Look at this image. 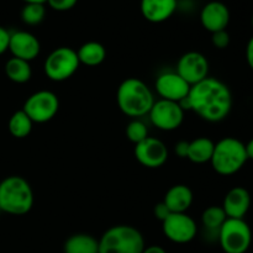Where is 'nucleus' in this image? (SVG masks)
Listing matches in <instances>:
<instances>
[{"instance_id": "423d86ee", "label": "nucleus", "mask_w": 253, "mask_h": 253, "mask_svg": "<svg viewBox=\"0 0 253 253\" xmlns=\"http://www.w3.org/2000/svg\"><path fill=\"white\" fill-rule=\"evenodd\" d=\"M219 244L225 253H246L252 242V231L244 219H229L219 230Z\"/></svg>"}, {"instance_id": "6e6552de", "label": "nucleus", "mask_w": 253, "mask_h": 253, "mask_svg": "<svg viewBox=\"0 0 253 253\" xmlns=\"http://www.w3.org/2000/svg\"><path fill=\"white\" fill-rule=\"evenodd\" d=\"M58 109L59 99L53 91L40 90L27 98L22 110L27 114L34 124H44L57 115Z\"/></svg>"}, {"instance_id": "4be33fe9", "label": "nucleus", "mask_w": 253, "mask_h": 253, "mask_svg": "<svg viewBox=\"0 0 253 253\" xmlns=\"http://www.w3.org/2000/svg\"><path fill=\"white\" fill-rule=\"evenodd\" d=\"M5 74L14 83L24 84L31 79L32 69L30 62L12 57L5 64Z\"/></svg>"}, {"instance_id": "a878e982", "label": "nucleus", "mask_w": 253, "mask_h": 253, "mask_svg": "<svg viewBox=\"0 0 253 253\" xmlns=\"http://www.w3.org/2000/svg\"><path fill=\"white\" fill-rule=\"evenodd\" d=\"M126 137L132 143L142 142L143 140L148 137V128L146 124H143L140 120H132L127 126H126Z\"/></svg>"}, {"instance_id": "7c9ffc66", "label": "nucleus", "mask_w": 253, "mask_h": 253, "mask_svg": "<svg viewBox=\"0 0 253 253\" xmlns=\"http://www.w3.org/2000/svg\"><path fill=\"white\" fill-rule=\"evenodd\" d=\"M188 148H189V142H188V141H179L174 147L175 155L179 158H187Z\"/></svg>"}, {"instance_id": "393cba45", "label": "nucleus", "mask_w": 253, "mask_h": 253, "mask_svg": "<svg viewBox=\"0 0 253 253\" xmlns=\"http://www.w3.org/2000/svg\"><path fill=\"white\" fill-rule=\"evenodd\" d=\"M46 16L44 4H26L21 10L22 21L30 26H36L41 24Z\"/></svg>"}, {"instance_id": "c756f323", "label": "nucleus", "mask_w": 253, "mask_h": 253, "mask_svg": "<svg viewBox=\"0 0 253 253\" xmlns=\"http://www.w3.org/2000/svg\"><path fill=\"white\" fill-rule=\"evenodd\" d=\"M10 32L2 26H0V54L5 53L9 49Z\"/></svg>"}, {"instance_id": "a211bd4d", "label": "nucleus", "mask_w": 253, "mask_h": 253, "mask_svg": "<svg viewBox=\"0 0 253 253\" xmlns=\"http://www.w3.org/2000/svg\"><path fill=\"white\" fill-rule=\"evenodd\" d=\"M194 195L192 189L185 184H175L167 190L163 203L170 212H187L192 207Z\"/></svg>"}, {"instance_id": "bb28decb", "label": "nucleus", "mask_w": 253, "mask_h": 253, "mask_svg": "<svg viewBox=\"0 0 253 253\" xmlns=\"http://www.w3.org/2000/svg\"><path fill=\"white\" fill-rule=\"evenodd\" d=\"M211 42L216 48L225 49L230 44V35L227 34L226 30L217 31L211 34Z\"/></svg>"}, {"instance_id": "aec40b11", "label": "nucleus", "mask_w": 253, "mask_h": 253, "mask_svg": "<svg viewBox=\"0 0 253 253\" xmlns=\"http://www.w3.org/2000/svg\"><path fill=\"white\" fill-rule=\"evenodd\" d=\"M79 63L88 67H96L103 63L106 58V48L96 41L85 42L77 51Z\"/></svg>"}, {"instance_id": "b1692460", "label": "nucleus", "mask_w": 253, "mask_h": 253, "mask_svg": "<svg viewBox=\"0 0 253 253\" xmlns=\"http://www.w3.org/2000/svg\"><path fill=\"white\" fill-rule=\"evenodd\" d=\"M227 216L222 207H209L202 214V222L205 230L209 232H215L219 236V230L226 221Z\"/></svg>"}, {"instance_id": "7ed1b4c3", "label": "nucleus", "mask_w": 253, "mask_h": 253, "mask_svg": "<svg viewBox=\"0 0 253 253\" xmlns=\"http://www.w3.org/2000/svg\"><path fill=\"white\" fill-rule=\"evenodd\" d=\"M34 207V192L25 178L10 175L0 182V211L25 215Z\"/></svg>"}, {"instance_id": "c9c22d12", "label": "nucleus", "mask_w": 253, "mask_h": 253, "mask_svg": "<svg viewBox=\"0 0 253 253\" xmlns=\"http://www.w3.org/2000/svg\"><path fill=\"white\" fill-rule=\"evenodd\" d=\"M252 27H253V16H252Z\"/></svg>"}, {"instance_id": "f704fd0d", "label": "nucleus", "mask_w": 253, "mask_h": 253, "mask_svg": "<svg viewBox=\"0 0 253 253\" xmlns=\"http://www.w3.org/2000/svg\"><path fill=\"white\" fill-rule=\"evenodd\" d=\"M26 4H44L47 2V0H24Z\"/></svg>"}, {"instance_id": "ddd939ff", "label": "nucleus", "mask_w": 253, "mask_h": 253, "mask_svg": "<svg viewBox=\"0 0 253 253\" xmlns=\"http://www.w3.org/2000/svg\"><path fill=\"white\" fill-rule=\"evenodd\" d=\"M156 91L161 99L179 103L189 94L190 85L177 73V72H165L156 79Z\"/></svg>"}, {"instance_id": "473e14b6", "label": "nucleus", "mask_w": 253, "mask_h": 253, "mask_svg": "<svg viewBox=\"0 0 253 253\" xmlns=\"http://www.w3.org/2000/svg\"><path fill=\"white\" fill-rule=\"evenodd\" d=\"M142 253H167L163 247L157 246V245H153V246H148L143 249Z\"/></svg>"}, {"instance_id": "39448f33", "label": "nucleus", "mask_w": 253, "mask_h": 253, "mask_svg": "<svg viewBox=\"0 0 253 253\" xmlns=\"http://www.w3.org/2000/svg\"><path fill=\"white\" fill-rule=\"evenodd\" d=\"M246 146L235 137H225L215 143L210 163L220 175H232L242 169L247 162Z\"/></svg>"}, {"instance_id": "72a5a7b5", "label": "nucleus", "mask_w": 253, "mask_h": 253, "mask_svg": "<svg viewBox=\"0 0 253 253\" xmlns=\"http://www.w3.org/2000/svg\"><path fill=\"white\" fill-rule=\"evenodd\" d=\"M246 146V153H247V158L249 160H252L253 161V138L251 141H250Z\"/></svg>"}, {"instance_id": "cd10ccee", "label": "nucleus", "mask_w": 253, "mask_h": 253, "mask_svg": "<svg viewBox=\"0 0 253 253\" xmlns=\"http://www.w3.org/2000/svg\"><path fill=\"white\" fill-rule=\"evenodd\" d=\"M78 0H47V4L56 11H67L76 6Z\"/></svg>"}, {"instance_id": "f8f14e48", "label": "nucleus", "mask_w": 253, "mask_h": 253, "mask_svg": "<svg viewBox=\"0 0 253 253\" xmlns=\"http://www.w3.org/2000/svg\"><path fill=\"white\" fill-rule=\"evenodd\" d=\"M135 157L141 166L155 169L167 162L168 148L161 140L148 136L142 142L135 145Z\"/></svg>"}, {"instance_id": "dca6fc26", "label": "nucleus", "mask_w": 253, "mask_h": 253, "mask_svg": "<svg viewBox=\"0 0 253 253\" xmlns=\"http://www.w3.org/2000/svg\"><path fill=\"white\" fill-rule=\"evenodd\" d=\"M251 208V195L244 187H235L225 195L222 209L229 219H244Z\"/></svg>"}, {"instance_id": "5701e85b", "label": "nucleus", "mask_w": 253, "mask_h": 253, "mask_svg": "<svg viewBox=\"0 0 253 253\" xmlns=\"http://www.w3.org/2000/svg\"><path fill=\"white\" fill-rule=\"evenodd\" d=\"M32 126H34V123L24 110H19L12 114L11 118L9 119V123H7L9 132L15 138L27 137L31 133Z\"/></svg>"}, {"instance_id": "f03ea898", "label": "nucleus", "mask_w": 253, "mask_h": 253, "mask_svg": "<svg viewBox=\"0 0 253 253\" xmlns=\"http://www.w3.org/2000/svg\"><path fill=\"white\" fill-rule=\"evenodd\" d=\"M116 103L125 115L136 119L148 115L155 98L145 82L138 78H127L119 85Z\"/></svg>"}, {"instance_id": "f3484780", "label": "nucleus", "mask_w": 253, "mask_h": 253, "mask_svg": "<svg viewBox=\"0 0 253 253\" xmlns=\"http://www.w3.org/2000/svg\"><path fill=\"white\" fill-rule=\"evenodd\" d=\"M177 7L178 0H141L140 2L141 14L152 24L167 21Z\"/></svg>"}, {"instance_id": "2eb2a0df", "label": "nucleus", "mask_w": 253, "mask_h": 253, "mask_svg": "<svg viewBox=\"0 0 253 253\" xmlns=\"http://www.w3.org/2000/svg\"><path fill=\"white\" fill-rule=\"evenodd\" d=\"M200 22L207 31L214 32L226 30L230 22V10L224 2L210 1L200 11Z\"/></svg>"}, {"instance_id": "9b49d317", "label": "nucleus", "mask_w": 253, "mask_h": 253, "mask_svg": "<svg viewBox=\"0 0 253 253\" xmlns=\"http://www.w3.org/2000/svg\"><path fill=\"white\" fill-rule=\"evenodd\" d=\"M175 72L192 86L209 77V62L200 52H187L178 61Z\"/></svg>"}, {"instance_id": "c85d7f7f", "label": "nucleus", "mask_w": 253, "mask_h": 253, "mask_svg": "<svg viewBox=\"0 0 253 253\" xmlns=\"http://www.w3.org/2000/svg\"><path fill=\"white\" fill-rule=\"evenodd\" d=\"M153 214H155V216L157 217L160 221H165L166 219H167L168 216H169L172 212L169 211V209H168L167 207H166V204L163 202L158 203V204L155 205V209H153Z\"/></svg>"}, {"instance_id": "412c9836", "label": "nucleus", "mask_w": 253, "mask_h": 253, "mask_svg": "<svg viewBox=\"0 0 253 253\" xmlns=\"http://www.w3.org/2000/svg\"><path fill=\"white\" fill-rule=\"evenodd\" d=\"M214 141L208 137H199L189 142L188 148V160L197 165H203L211 161L214 153Z\"/></svg>"}, {"instance_id": "6ab92c4d", "label": "nucleus", "mask_w": 253, "mask_h": 253, "mask_svg": "<svg viewBox=\"0 0 253 253\" xmlns=\"http://www.w3.org/2000/svg\"><path fill=\"white\" fill-rule=\"evenodd\" d=\"M64 253H99V240L88 234H76L66 240Z\"/></svg>"}, {"instance_id": "0eeeda50", "label": "nucleus", "mask_w": 253, "mask_h": 253, "mask_svg": "<svg viewBox=\"0 0 253 253\" xmlns=\"http://www.w3.org/2000/svg\"><path fill=\"white\" fill-rule=\"evenodd\" d=\"M79 59L77 51L71 47H58L53 49L44 61V74L53 82H64L78 71Z\"/></svg>"}, {"instance_id": "9d476101", "label": "nucleus", "mask_w": 253, "mask_h": 253, "mask_svg": "<svg viewBox=\"0 0 253 253\" xmlns=\"http://www.w3.org/2000/svg\"><path fill=\"white\" fill-rule=\"evenodd\" d=\"M148 116H150L151 123L158 130L174 131L184 121V110L179 105V103L160 99L155 101L148 113Z\"/></svg>"}, {"instance_id": "20e7f679", "label": "nucleus", "mask_w": 253, "mask_h": 253, "mask_svg": "<svg viewBox=\"0 0 253 253\" xmlns=\"http://www.w3.org/2000/svg\"><path fill=\"white\" fill-rule=\"evenodd\" d=\"M145 247L142 234L130 225L110 227L99 240V253H142Z\"/></svg>"}, {"instance_id": "1a4fd4ad", "label": "nucleus", "mask_w": 253, "mask_h": 253, "mask_svg": "<svg viewBox=\"0 0 253 253\" xmlns=\"http://www.w3.org/2000/svg\"><path fill=\"white\" fill-rule=\"evenodd\" d=\"M162 230L169 241L179 245L189 244L198 234L197 222L187 212H172L162 222Z\"/></svg>"}, {"instance_id": "4468645a", "label": "nucleus", "mask_w": 253, "mask_h": 253, "mask_svg": "<svg viewBox=\"0 0 253 253\" xmlns=\"http://www.w3.org/2000/svg\"><path fill=\"white\" fill-rule=\"evenodd\" d=\"M9 51L15 58L31 62L37 58L41 52V43L31 32L15 31L10 34Z\"/></svg>"}, {"instance_id": "2f4dec72", "label": "nucleus", "mask_w": 253, "mask_h": 253, "mask_svg": "<svg viewBox=\"0 0 253 253\" xmlns=\"http://www.w3.org/2000/svg\"><path fill=\"white\" fill-rule=\"evenodd\" d=\"M246 59H247V63H249L250 68L253 71V36L250 39V41L247 42Z\"/></svg>"}, {"instance_id": "f257e3e1", "label": "nucleus", "mask_w": 253, "mask_h": 253, "mask_svg": "<svg viewBox=\"0 0 253 253\" xmlns=\"http://www.w3.org/2000/svg\"><path fill=\"white\" fill-rule=\"evenodd\" d=\"M232 94L229 86L217 78L208 77L190 86L189 94L179 105L184 111H193L208 123H220L231 113Z\"/></svg>"}, {"instance_id": "e433bc0d", "label": "nucleus", "mask_w": 253, "mask_h": 253, "mask_svg": "<svg viewBox=\"0 0 253 253\" xmlns=\"http://www.w3.org/2000/svg\"><path fill=\"white\" fill-rule=\"evenodd\" d=\"M0 212H1V211H0Z\"/></svg>"}]
</instances>
